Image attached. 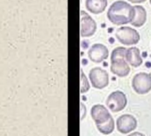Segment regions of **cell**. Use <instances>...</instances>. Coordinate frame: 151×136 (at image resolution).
<instances>
[{
    "mask_svg": "<svg viewBox=\"0 0 151 136\" xmlns=\"http://www.w3.org/2000/svg\"><path fill=\"white\" fill-rule=\"evenodd\" d=\"M135 16L134 6L126 1L114 2L108 10L107 17L109 20L117 26L132 23Z\"/></svg>",
    "mask_w": 151,
    "mask_h": 136,
    "instance_id": "1",
    "label": "cell"
},
{
    "mask_svg": "<svg viewBox=\"0 0 151 136\" xmlns=\"http://www.w3.org/2000/svg\"><path fill=\"white\" fill-rule=\"evenodd\" d=\"M116 37L119 42L128 46L137 44L141 39L138 31L131 27H121L117 29Z\"/></svg>",
    "mask_w": 151,
    "mask_h": 136,
    "instance_id": "2",
    "label": "cell"
},
{
    "mask_svg": "<svg viewBox=\"0 0 151 136\" xmlns=\"http://www.w3.org/2000/svg\"><path fill=\"white\" fill-rule=\"evenodd\" d=\"M132 87L139 95L148 94L151 90V74L147 73H139L133 78Z\"/></svg>",
    "mask_w": 151,
    "mask_h": 136,
    "instance_id": "3",
    "label": "cell"
},
{
    "mask_svg": "<svg viewBox=\"0 0 151 136\" xmlns=\"http://www.w3.org/2000/svg\"><path fill=\"white\" fill-rule=\"evenodd\" d=\"M127 104V97L122 91L117 90L110 94L106 100L107 107L113 112L123 111Z\"/></svg>",
    "mask_w": 151,
    "mask_h": 136,
    "instance_id": "4",
    "label": "cell"
},
{
    "mask_svg": "<svg viewBox=\"0 0 151 136\" xmlns=\"http://www.w3.org/2000/svg\"><path fill=\"white\" fill-rule=\"evenodd\" d=\"M89 80L92 86L97 89H103L109 84V74L108 73L100 68L95 67L89 71Z\"/></svg>",
    "mask_w": 151,
    "mask_h": 136,
    "instance_id": "5",
    "label": "cell"
},
{
    "mask_svg": "<svg viewBox=\"0 0 151 136\" xmlns=\"http://www.w3.org/2000/svg\"><path fill=\"white\" fill-rule=\"evenodd\" d=\"M96 31V22L86 12L81 11V36H92Z\"/></svg>",
    "mask_w": 151,
    "mask_h": 136,
    "instance_id": "6",
    "label": "cell"
},
{
    "mask_svg": "<svg viewBox=\"0 0 151 136\" xmlns=\"http://www.w3.org/2000/svg\"><path fill=\"white\" fill-rule=\"evenodd\" d=\"M137 127L136 119L130 114H124L117 120L118 131L121 134H129L134 131Z\"/></svg>",
    "mask_w": 151,
    "mask_h": 136,
    "instance_id": "7",
    "label": "cell"
},
{
    "mask_svg": "<svg viewBox=\"0 0 151 136\" xmlns=\"http://www.w3.org/2000/svg\"><path fill=\"white\" fill-rule=\"evenodd\" d=\"M88 56L92 62L101 63L109 57V50L102 43H95L88 50Z\"/></svg>",
    "mask_w": 151,
    "mask_h": 136,
    "instance_id": "8",
    "label": "cell"
},
{
    "mask_svg": "<svg viewBox=\"0 0 151 136\" xmlns=\"http://www.w3.org/2000/svg\"><path fill=\"white\" fill-rule=\"evenodd\" d=\"M111 71L119 77H126L130 73L131 68L126 58H117L111 60Z\"/></svg>",
    "mask_w": 151,
    "mask_h": 136,
    "instance_id": "9",
    "label": "cell"
},
{
    "mask_svg": "<svg viewBox=\"0 0 151 136\" xmlns=\"http://www.w3.org/2000/svg\"><path fill=\"white\" fill-rule=\"evenodd\" d=\"M91 117L93 119V120L95 121V123L96 125L99 124H103L104 122H106L111 117V113L110 112L106 109L105 106L102 105V104H96L91 108Z\"/></svg>",
    "mask_w": 151,
    "mask_h": 136,
    "instance_id": "10",
    "label": "cell"
},
{
    "mask_svg": "<svg viewBox=\"0 0 151 136\" xmlns=\"http://www.w3.org/2000/svg\"><path fill=\"white\" fill-rule=\"evenodd\" d=\"M126 60L134 67H139L142 64V58L141 51L137 47H131L127 50Z\"/></svg>",
    "mask_w": 151,
    "mask_h": 136,
    "instance_id": "11",
    "label": "cell"
},
{
    "mask_svg": "<svg viewBox=\"0 0 151 136\" xmlns=\"http://www.w3.org/2000/svg\"><path fill=\"white\" fill-rule=\"evenodd\" d=\"M107 4V0H86V8L94 14H99L104 12Z\"/></svg>",
    "mask_w": 151,
    "mask_h": 136,
    "instance_id": "12",
    "label": "cell"
},
{
    "mask_svg": "<svg viewBox=\"0 0 151 136\" xmlns=\"http://www.w3.org/2000/svg\"><path fill=\"white\" fill-rule=\"evenodd\" d=\"M134 9L135 16L131 24L132 26H134L136 27H141L145 24L147 20V12L145 8L142 5H134Z\"/></svg>",
    "mask_w": 151,
    "mask_h": 136,
    "instance_id": "13",
    "label": "cell"
},
{
    "mask_svg": "<svg viewBox=\"0 0 151 136\" xmlns=\"http://www.w3.org/2000/svg\"><path fill=\"white\" fill-rule=\"evenodd\" d=\"M97 129L99 130L100 133H102L103 135H111L115 128V123H114V119L112 117H111L106 122L103 123V124H99L96 125Z\"/></svg>",
    "mask_w": 151,
    "mask_h": 136,
    "instance_id": "14",
    "label": "cell"
},
{
    "mask_svg": "<svg viewBox=\"0 0 151 136\" xmlns=\"http://www.w3.org/2000/svg\"><path fill=\"white\" fill-rule=\"evenodd\" d=\"M89 89H90V84L88 82V80L84 74L82 69H81V93L85 94L89 90Z\"/></svg>",
    "mask_w": 151,
    "mask_h": 136,
    "instance_id": "15",
    "label": "cell"
},
{
    "mask_svg": "<svg viewBox=\"0 0 151 136\" xmlns=\"http://www.w3.org/2000/svg\"><path fill=\"white\" fill-rule=\"evenodd\" d=\"M127 50L124 47H118L115 50H113L111 57V60L117 59V58H126V54H127Z\"/></svg>",
    "mask_w": 151,
    "mask_h": 136,
    "instance_id": "16",
    "label": "cell"
},
{
    "mask_svg": "<svg viewBox=\"0 0 151 136\" xmlns=\"http://www.w3.org/2000/svg\"><path fill=\"white\" fill-rule=\"evenodd\" d=\"M130 3H133V4H141V3H143L147 0H128Z\"/></svg>",
    "mask_w": 151,
    "mask_h": 136,
    "instance_id": "17",
    "label": "cell"
},
{
    "mask_svg": "<svg viewBox=\"0 0 151 136\" xmlns=\"http://www.w3.org/2000/svg\"><path fill=\"white\" fill-rule=\"evenodd\" d=\"M127 136H145L143 134H142V133H139V132H134V133H132V134H130L129 135Z\"/></svg>",
    "mask_w": 151,
    "mask_h": 136,
    "instance_id": "18",
    "label": "cell"
},
{
    "mask_svg": "<svg viewBox=\"0 0 151 136\" xmlns=\"http://www.w3.org/2000/svg\"><path fill=\"white\" fill-rule=\"evenodd\" d=\"M150 4H151V0H150Z\"/></svg>",
    "mask_w": 151,
    "mask_h": 136,
    "instance_id": "19",
    "label": "cell"
}]
</instances>
